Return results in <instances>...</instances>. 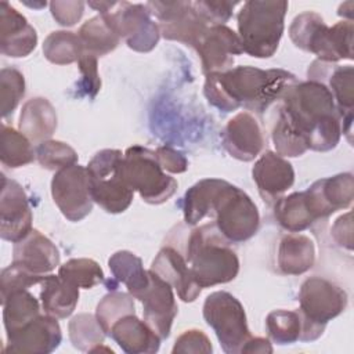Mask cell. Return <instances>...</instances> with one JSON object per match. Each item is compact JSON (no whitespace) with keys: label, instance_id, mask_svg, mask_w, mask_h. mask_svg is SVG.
<instances>
[{"label":"cell","instance_id":"27","mask_svg":"<svg viewBox=\"0 0 354 354\" xmlns=\"http://www.w3.org/2000/svg\"><path fill=\"white\" fill-rule=\"evenodd\" d=\"M19 131L32 142H43L50 140L57 129V112L51 102L43 97L28 100L19 115Z\"/></svg>","mask_w":354,"mask_h":354},{"label":"cell","instance_id":"8","mask_svg":"<svg viewBox=\"0 0 354 354\" xmlns=\"http://www.w3.org/2000/svg\"><path fill=\"white\" fill-rule=\"evenodd\" d=\"M93 201L105 212H124L133 202L134 191L123 176V153L119 149H102L87 165Z\"/></svg>","mask_w":354,"mask_h":354},{"label":"cell","instance_id":"7","mask_svg":"<svg viewBox=\"0 0 354 354\" xmlns=\"http://www.w3.org/2000/svg\"><path fill=\"white\" fill-rule=\"evenodd\" d=\"M214 225L230 243L250 239L259 230L260 213L252 198L231 183L221 180L212 205Z\"/></svg>","mask_w":354,"mask_h":354},{"label":"cell","instance_id":"39","mask_svg":"<svg viewBox=\"0 0 354 354\" xmlns=\"http://www.w3.org/2000/svg\"><path fill=\"white\" fill-rule=\"evenodd\" d=\"M127 314H136V306L134 297L124 292H109L101 299L95 310L97 321L106 335H109L111 326Z\"/></svg>","mask_w":354,"mask_h":354},{"label":"cell","instance_id":"32","mask_svg":"<svg viewBox=\"0 0 354 354\" xmlns=\"http://www.w3.org/2000/svg\"><path fill=\"white\" fill-rule=\"evenodd\" d=\"M77 36L80 39L83 51L97 58L113 51L120 43V37L100 14L86 21L80 26Z\"/></svg>","mask_w":354,"mask_h":354},{"label":"cell","instance_id":"30","mask_svg":"<svg viewBox=\"0 0 354 354\" xmlns=\"http://www.w3.org/2000/svg\"><path fill=\"white\" fill-rule=\"evenodd\" d=\"M274 216L278 224L289 232H301L317 221L304 192L281 196L274 205Z\"/></svg>","mask_w":354,"mask_h":354},{"label":"cell","instance_id":"37","mask_svg":"<svg viewBox=\"0 0 354 354\" xmlns=\"http://www.w3.org/2000/svg\"><path fill=\"white\" fill-rule=\"evenodd\" d=\"M268 339L277 344H292L300 340L301 318L297 310H274L266 318Z\"/></svg>","mask_w":354,"mask_h":354},{"label":"cell","instance_id":"2","mask_svg":"<svg viewBox=\"0 0 354 354\" xmlns=\"http://www.w3.org/2000/svg\"><path fill=\"white\" fill-rule=\"evenodd\" d=\"M279 101L308 149L326 152L336 148L342 137V118L325 84L314 80L296 82Z\"/></svg>","mask_w":354,"mask_h":354},{"label":"cell","instance_id":"40","mask_svg":"<svg viewBox=\"0 0 354 354\" xmlns=\"http://www.w3.org/2000/svg\"><path fill=\"white\" fill-rule=\"evenodd\" d=\"M58 275L77 288L91 289L95 285L104 282V271L97 261L93 259H71L64 263L59 270Z\"/></svg>","mask_w":354,"mask_h":354},{"label":"cell","instance_id":"50","mask_svg":"<svg viewBox=\"0 0 354 354\" xmlns=\"http://www.w3.org/2000/svg\"><path fill=\"white\" fill-rule=\"evenodd\" d=\"M242 353H272V346L267 337H250L242 348Z\"/></svg>","mask_w":354,"mask_h":354},{"label":"cell","instance_id":"9","mask_svg":"<svg viewBox=\"0 0 354 354\" xmlns=\"http://www.w3.org/2000/svg\"><path fill=\"white\" fill-rule=\"evenodd\" d=\"M123 176L127 185L151 205L165 203L178 187L159 165L155 151L141 145H133L123 153Z\"/></svg>","mask_w":354,"mask_h":354},{"label":"cell","instance_id":"41","mask_svg":"<svg viewBox=\"0 0 354 354\" xmlns=\"http://www.w3.org/2000/svg\"><path fill=\"white\" fill-rule=\"evenodd\" d=\"M36 159L47 170H61L76 165L77 153L66 142L57 140H46L36 147Z\"/></svg>","mask_w":354,"mask_h":354},{"label":"cell","instance_id":"21","mask_svg":"<svg viewBox=\"0 0 354 354\" xmlns=\"http://www.w3.org/2000/svg\"><path fill=\"white\" fill-rule=\"evenodd\" d=\"M253 181L267 203H275L295 183L293 166L281 155L266 151L252 169Z\"/></svg>","mask_w":354,"mask_h":354},{"label":"cell","instance_id":"4","mask_svg":"<svg viewBox=\"0 0 354 354\" xmlns=\"http://www.w3.org/2000/svg\"><path fill=\"white\" fill-rule=\"evenodd\" d=\"M288 1L249 0L241 7L238 37L243 53L254 58H270L278 50L283 28Z\"/></svg>","mask_w":354,"mask_h":354},{"label":"cell","instance_id":"31","mask_svg":"<svg viewBox=\"0 0 354 354\" xmlns=\"http://www.w3.org/2000/svg\"><path fill=\"white\" fill-rule=\"evenodd\" d=\"M6 335H12L40 315L37 299L28 290H15L1 301Z\"/></svg>","mask_w":354,"mask_h":354},{"label":"cell","instance_id":"18","mask_svg":"<svg viewBox=\"0 0 354 354\" xmlns=\"http://www.w3.org/2000/svg\"><path fill=\"white\" fill-rule=\"evenodd\" d=\"M221 142L232 158L250 162L263 151L266 138L256 116L249 111H242L227 122L221 133Z\"/></svg>","mask_w":354,"mask_h":354},{"label":"cell","instance_id":"19","mask_svg":"<svg viewBox=\"0 0 354 354\" xmlns=\"http://www.w3.org/2000/svg\"><path fill=\"white\" fill-rule=\"evenodd\" d=\"M195 50L201 57L205 75L231 69L234 57L243 53L238 33L227 25L209 26Z\"/></svg>","mask_w":354,"mask_h":354},{"label":"cell","instance_id":"36","mask_svg":"<svg viewBox=\"0 0 354 354\" xmlns=\"http://www.w3.org/2000/svg\"><path fill=\"white\" fill-rule=\"evenodd\" d=\"M44 57L57 65L77 62L83 54L80 39L76 33L68 30L51 32L43 43Z\"/></svg>","mask_w":354,"mask_h":354},{"label":"cell","instance_id":"24","mask_svg":"<svg viewBox=\"0 0 354 354\" xmlns=\"http://www.w3.org/2000/svg\"><path fill=\"white\" fill-rule=\"evenodd\" d=\"M12 263L36 275H47L59 264L58 248L40 231L32 230L14 243Z\"/></svg>","mask_w":354,"mask_h":354},{"label":"cell","instance_id":"14","mask_svg":"<svg viewBox=\"0 0 354 354\" xmlns=\"http://www.w3.org/2000/svg\"><path fill=\"white\" fill-rule=\"evenodd\" d=\"M308 80L319 82L330 91L342 118V134L351 142L354 108V71L351 65H337L315 59L307 69Z\"/></svg>","mask_w":354,"mask_h":354},{"label":"cell","instance_id":"1","mask_svg":"<svg viewBox=\"0 0 354 354\" xmlns=\"http://www.w3.org/2000/svg\"><path fill=\"white\" fill-rule=\"evenodd\" d=\"M296 82V76L285 69L235 66L225 72L207 73L203 93L218 111L232 112L243 106L263 113Z\"/></svg>","mask_w":354,"mask_h":354},{"label":"cell","instance_id":"13","mask_svg":"<svg viewBox=\"0 0 354 354\" xmlns=\"http://www.w3.org/2000/svg\"><path fill=\"white\" fill-rule=\"evenodd\" d=\"M51 195L59 212L69 221H80L93 210L87 169L72 165L55 171L51 180Z\"/></svg>","mask_w":354,"mask_h":354},{"label":"cell","instance_id":"6","mask_svg":"<svg viewBox=\"0 0 354 354\" xmlns=\"http://www.w3.org/2000/svg\"><path fill=\"white\" fill-rule=\"evenodd\" d=\"M297 299V313L301 318V342H314L321 337L326 324L340 315L348 303L346 290L322 277L304 279Z\"/></svg>","mask_w":354,"mask_h":354},{"label":"cell","instance_id":"15","mask_svg":"<svg viewBox=\"0 0 354 354\" xmlns=\"http://www.w3.org/2000/svg\"><path fill=\"white\" fill-rule=\"evenodd\" d=\"M32 220V210L22 185L3 174L0 195V236L12 243L24 239L33 230Z\"/></svg>","mask_w":354,"mask_h":354},{"label":"cell","instance_id":"16","mask_svg":"<svg viewBox=\"0 0 354 354\" xmlns=\"http://www.w3.org/2000/svg\"><path fill=\"white\" fill-rule=\"evenodd\" d=\"M137 299L142 303L144 321L160 339H167L178 311L171 285L149 270V285Z\"/></svg>","mask_w":354,"mask_h":354},{"label":"cell","instance_id":"26","mask_svg":"<svg viewBox=\"0 0 354 354\" xmlns=\"http://www.w3.org/2000/svg\"><path fill=\"white\" fill-rule=\"evenodd\" d=\"M315 263V245L307 235L292 232L281 238L277 250V267L285 275H301Z\"/></svg>","mask_w":354,"mask_h":354},{"label":"cell","instance_id":"17","mask_svg":"<svg viewBox=\"0 0 354 354\" xmlns=\"http://www.w3.org/2000/svg\"><path fill=\"white\" fill-rule=\"evenodd\" d=\"M62 342V332L55 317L40 314L24 328L7 336L4 353L48 354Z\"/></svg>","mask_w":354,"mask_h":354},{"label":"cell","instance_id":"38","mask_svg":"<svg viewBox=\"0 0 354 354\" xmlns=\"http://www.w3.org/2000/svg\"><path fill=\"white\" fill-rule=\"evenodd\" d=\"M68 330L73 347L88 353L98 344H102L106 336V333L98 324L97 317L87 313L75 315L69 321Z\"/></svg>","mask_w":354,"mask_h":354},{"label":"cell","instance_id":"34","mask_svg":"<svg viewBox=\"0 0 354 354\" xmlns=\"http://www.w3.org/2000/svg\"><path fill=\"white\" fill-rule=\"evenodd\" d=\"M271 137L277 153L283 158H297L308 149L306 140L297 131L282 105L277 109Z\"/></svg>","mask_w":354,"mask_h":354},{"label":"cell","instance_id":"10","mask_svg":"<svg viewBox=\"0 0 354 354\" xmlns=\"http://www.w3.org/2000/svg\"><path fill=\"white\" fill-rule=\"evenodd\" d=\"M203 318L227 354L242 353L243 346L252 337L245 308L230 292L210 293L203 303Z\"/></svg>","mask_w":354,"mask_h":354},{"label":"cell","instance_id":"23","mask_svg":"<svg viewBox=\"0 0 354 354\" xmlns=\"http://www.w3.org/2000/svg\"><path fill=\"white\" fill-rule=\"evenodd\" d=\"M37 44V33L28 19L7 1L0 3V51L21 58L29 55Z\"/></svg>","mask_w":354,"mask_h":354},{"label":"cell","instance_id":"28","mask_svg":"<svg viewBox=\"0 0 354 354\" xmlns=\"http://www.w3.org/2000/svg\"><path fill=\"white\" fill-rule=\"evenodd\" d=\"M40 300L46 314L55 318L69 317L79 301V288L59 275L47 274L41 281Z\"/></svg>","mask_w":354,"mask_h":354},{"label":"cell","instance_id":"22","mask_svg":"<svg viewBox=\"0 0 354 354\" xmlns=\"http://www.w3.org/2000/svg\"><path fill=\"white\" fill-rule=\"evenodd\" d=\"M149 270L170 283L177 290L178 297L185 303L196 300L201 295L202 288L194 279L185 256L174 246H163L155 256Z\"/></svg>","mask_w":354,"mask_h":354},{"label":"cell","instance_id":"11","mask_svg":"<svg viewBox=\"0 0 354 354\" xmlns=\"http://www.w3.org/2000/svg\"><path fill=\"white\" fill-rule=\"evenodd\" d=\"M100 15L106 19L113 32L134 51L148 53L159 41V26L151 18V12L145 4L118 1L112 11Z\"/></svg>","mask_w":354,"mask_h":354},{"label":"cell","instance_id":"12","mask_svg":"<svg viewBox=\"0 0 354 354\" xmlns=\"http://www.w3.org/2000/svg\"><path fill=\"white\" fill-rule=\"evenodd\" d=\"M145 6L159 21L160 35L167 40L195 48L209 29V25L194 10L192 1H148Z\"/></svg>","mask_w":354,"mask_h":354},{"label":"cell","instance_id":"43","mask_svg":"<svg viewBox=\"0 0 354 354\" xmlns=\"http://www.w3.org/2000/svg\"><path fill=\"white\" fill-rule=\"evenodd\" d=\"M46 278V275H36L30 271L25 270L24 267L11 263L8 267H6L1 271L0 275V297L1 301L6 300L8 295H11L15 290L29 289L33 285L41 283V281Z\"/></svg>","mask_w":354,"mask_h":354},{"label":"cell","instance_id":"42","mask_svg":"<svg viewBox=\"0 0 354 354\" xmlns=\"http://www.w3.org/2000/svg\"><path fill=\"white\" fill-rule=\"evenodd\" d=\"M25 94V77L15 68H3L0 71V100L1 115L8 116L15 111Z\"/></svg>","mask_w":354,"mask_h":354},{"label":"cell","instance_id":"35","mask_svg":"<svg viewBox=\"0 0 354 354\" xmlns=\"http://www.w3.org/2000/svg\"><path fill=\"white\" fill-rule=\"evenodd\" d=\"M35 158L36 149H33L32 141L14 127L1 124L0 159L3 166L17 169L32 163Z\"/></svg>","mask_w":354,"mask_h":354},{"label":"cell","instance_id":"45","mask_svg":"<svg viewBox=\"0 0 354 354\" xmlns=\"http://www.w3.org/2000/svg\"><path fill=\"white\" fill-rule=\"evenodd\" d=\"M213 351L212 343L206 333L201 329H188L183 332L171 348L173 354L177 353H205L209 354Z\"/></svg>","mask_w":354,"mask_h":354},{"label":"cell","instance_id":"47","mask_svg":"<svg viewBox=\"0 0 354 354\" xmlns=\"http://www.w3.org/2000/svg\"><path fill=\"white\" fill-rule=\"evenodd\" d=\"M50 11L53 18L62 26H73L77 21H80L84 3L83 1H51Z\"/></svg>","mask_w":354,"mask_h":354},{"label":"cell","instance_id":"46","mask_svg":"<svg viewBox=\"0 0 354 354\" xmlns=\"http://www.w3.org/2000/svg\"><path fill=\"white\" fill-rule=\"evenodd\" d=\"M77 64H79V69H80L82 77H83L82 86L84 88V93L88 97L94 98L101 87V80H100V75H98V69H97V57L83 51Z\"/></svg>","mask_w":354,"mask_h":354},{"label":"cell","instance_id":"20","mask_svg":"<svg viewBox=\"0 0 354 354\" xmlns=\"http://www.w3.org/2000/svg\"><path fill=\"white\" fill-rule=\"evenodd\" d=\"M308 206L315 218H325L332 213L347 209L354 199V177L340 173L313 183L306 191Z\"/></svg>","mask_w":354,"mask_h":354},{"label":"cell","instance_id":"49","mask_svg":"<svg viewBox=\"0 0 354 354\" xmlns=\"http://www.w3.org/2000/svg\"><path fill=\"white\" fill-rule=\"evenodd\" d=\"M332 238L335 242L347 249H353V220H351V212H347L346 214H342L332 227Z\"/></svg>","mask_w":354,"mask_h":354},{"label":"cell","instance_id":"29","mask_svg":"<svg viewBox=\"0 0 354 354\" xmlns=\"http://www.w3.org/2000/svg\"><path fill=\"white\" fill-rule=\"evenodd\" d=\"M113 278L122 282L127 292L137 299L149 285V270H145L142 260L129 250L115 252L108 260Z\"/></svg>","mask_w":354,"mask_h":354},{"label":"cell","instance_id":"44","mask_svg":"<svg viewBox=\"0 0 354 354\" xmlns=\"http://www.w3.org/2000/svg\"><path fill=\"white\" fill-rule=\"evenodd\" d=\"M238 4H239L238 1H225V0L192 1L194 10L209 26L225 25V22L232 17V11Z\"/></svg>","mask_w":354,"mask_h":354},{"label":"cell","instance_id":"51","mask_svg":"<svg viewBox=\"0 0 354 354\" xmlns=\"http://www.w3.org/2000/svg\"><path fill=\"white\" fill-rule=\"evenodd\" d=\"M25 4L26 6H29V7H33V8H41V7H46V1H40V3H26L25 1Z\"/></svg>","mask_w":354,"mask_h":354},{"label":"cell","instance_id":"5","mask_svg":"<svg viewBox=\"0 0 354 354\" xmlns=\"http://www.w3.org/2000/svg\"><path fill=\"white\" fill-rule=\"evenodd\" d=\"M353 21L343 19L328 26L314 11L296 15L289 26L290 40L297 48L313 53L319 61L330 64L353 59Z\"/></svg>","mask_w":354,"mask_h":354},{"label":"cell","instance_id":"48","mask_svg":"<svg viewBox=\"0 0 354 354\" xmlns=\"http://www.w3.org/2000/svg\"><path fill=\"white\" fill-rule=\"evenodd\" d=\"M155 155L165 171L178 174L184 173L188 169V160L184 153L171 147H159L156 148Z\"/></svg>","mask_w":354,"mask_h":354},{"label":"cell","instance_id":"25","mask_svg":"<svg viewBox=\"0 0 354 354\" xmlns=\"http://www.w3.org/2000/svg\"><path fill=\"white\" fill-rule=\"evenodd\" d=\"M118 346L129 354H153L160 347V337L155 330L136 314L119 318L109 330Z\"/></svg>","mask_w":354,"mask_h":354},{"label":"cell","instance_id":"3","mask_svg":"<svg viewBox=\"0 0 354 354\" xmlns=\"http://www.w3.org/2000/svg\"><path fill=\"white\" fill-rule=\"evenodd\" d=\"M184 252L192 277L202 289L231 282L239 272L238 254L214 223L189 231Z\"/></svg>","mask_w":354,"mask_h":354},{"label":"cell","instance_id":"33","mask_svg":"<svg viewBox=\"0 0 354 354\" xmlns=\"http://www.w3.org/2000/svg\"><path fill=\"white\" fill-rule=\"evenodd\" d=\"M221 178H203L194 184L184 195L183 213L188 225H198L206 216H210V205Z\"/></svg>","mask_w":354,"mask_h":354}]
</instances>
